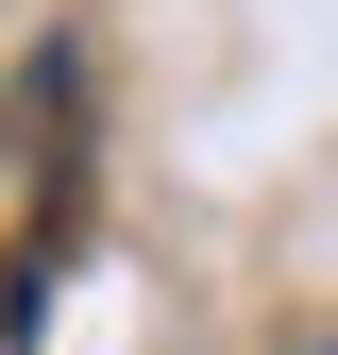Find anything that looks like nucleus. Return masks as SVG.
Masks as SVG:
<instances>
[{"mask_svg": "<svg viewBox=\"0 0 338 355\" xmlns=\"http://www.w3.org/2000/svg\"><path fill=\"white\" fill-rule=\"evenodd\" d=\"M271 355H338V322H305V338H271Z\"/></svg>", "mask_w": 338, "mask_h": 355, "instance_id": "obj_1", "label": "nucleus"}]
</instances>
